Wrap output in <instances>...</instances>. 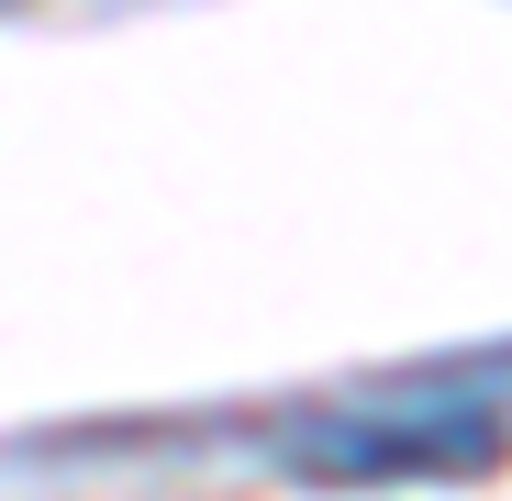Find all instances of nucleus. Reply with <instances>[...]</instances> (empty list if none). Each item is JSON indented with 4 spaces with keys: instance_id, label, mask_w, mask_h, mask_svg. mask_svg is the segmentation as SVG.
I'll return each mask as SVG.
<instances>
[{
    "instance_id": "f257e3e1",
    "label": "nucleus",
    "mask_w": 512,
    "mask_h": 501,
    "mask_svg": "<svg viewBox=\"0 0 512 501\" xmlns=\"http://www.w3.org/2000/svg\"><path fill=\"white\" fill-rule=\"evenodd\" d=\"M501 446H512L501 401H490L479 379H457V368L346 390V401L290 412V424L268 435V457H279L290 479H346V490H368V479H468V468H490Z\"/></svg>"
}]
</instances>
